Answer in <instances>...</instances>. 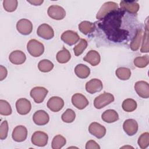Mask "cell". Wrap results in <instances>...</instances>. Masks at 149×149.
<instances>
[{
    "label": "cell",
    "mask_w": 149,
    "mask_h": 149,
    "mask_svg": "<svg viewBox=\"0 0 149 149\" xmlns=\"http://www.w3.org/2000/svg\"><path fill=\"white\" fill-rule=\"evenodd\" d=\"M125 11L118 9L106 15L98 25L106 34L107 38L115 42H120L125 40L129 36V31L121 29L122 19Z\"/></svg>",
    "instance_id": "cell-1"
},
{
    "label": "cell",
    "mask_w": 149,
    "mask_h": 149,
    "mask_svg": "<svg viewBox=\"0 0 149 149\" xmlns=\"http://www.w3.org/2000/svg\"><path fill=\"white\" fill-rule=\"evenodd\" d=\"M27 49L29 53L34 57L41 56L44 51V46L42 43L36 39H31L29 41L27 44Z\"/></svg>",
    "instance_id": "cell-2"
},
{
    "label": "cell",
    "mask_w": 149,
    "mask_h": 149,
    "mask_svg": "<svg viewBox=\"0 0 149 149\" xmlns=\"http://www.w3.org/2000/svg\"><path fill=\"white\" fill-rule=\"evenodd\" d=\"M114 101L113 95L109 93H104L97 96L94 101V107L97 109H101Z\"/></svg>",
    "instance_id": "cell-3"
},
{
    "label": "cell",
    "mask_w": 149,
    "mask_h": 149,
    "mask_svg": "<svg viewBox=\"0 0 149 149\" xmlns=\"http://www.w3.org/2000/svg\"><path fill=\"white\" fill-rule=\"evenodd\" d=\"M118 9V5L114 2H106L100 9L96 15V18L98 20H102L106 15L110 12L116 10Z\"/></svg>",
    "instance_id": "cell-4"
},
{
    "label": "cell",
    "mask_w": 149,
    "mask_h": 149,
    "mask_svg": "<svg viewBox=\"0 0 149 149\" xmlns=\"http://www.w3.org/2000/svg\"><path fill=\"white\" fill-rule=\"evenodd\" d=\"M48 91L43 87H35L30 91V96L33 98L35 102L37 104L41 103L47 95Z\"/></svg>",
    "instance_id": "cell-5"
},
{
    "label": "cell",
    "mask_w": 149,
    "mask_h": 149,
    "mask_svg": "<svg viewBox=\"0 0 149 149\" xmlns=\"http://www.w3.org/2000/svg\"><path fill=\"white\" fill-rule=\"evenodd\" d=\"M48 134L41 131L35 132L31 138V141L33 144L38 147H44L48 143Z\"/></svg>",
    "instance_id": "cell-6"
},
{
    "label": "cell",
    "mask_w": 149,
    "mask_h": 149,
    "mask_svg": "<svg viewBox=\"0 0 149 149\" xmlns=\"http://www.w3.org/2000/svg\"><path fill=\"white\" fill-rule=\"evenodd\" d=\"M47 13L50 17L57 20L63 19L66 16L65 10L59 5L50 6L48 9Z\"/></svg>",
    "instance_id": "cell-7"
},
{
    "label": "cell",
    "mask_w": 149,
    "mask_h": 149,
    "mask_svg": "<svg viewBox=\"0 0 149 149\" xmlns=\"http://www.w3.org/2000/svg\"><path fill=\"white\" fill-rule=\"evenodd\" d=\"M17 30L23 35H29L33 30V24L28 19H22L16 24Z\"/></svg>",
    "instance_id": "cell-8"
},
{
    "label": "cell",
    "mask_w": 149,
    "mask_h": 149,
    "mask_svg": "<svg viewBox=\"0 0 149 149\" xmlns=\"http://www.w3.org/2000/svg\"><path fill=\"white\" fill-rule=\"evenodd\" d=\"M37 34L39 37L45 40H50L54 36L53 29L49 24L46 23L39 26L37 30Z\"/></svg>",
    "instance_id": "cell-9"
},
{
    "label": "cell",
    "mask_w": 149,
    "mask_h": 149,
    "mask_svg": "<svg viewBox=\"0 0 149 149\" xmlns=\"http://www.w3.org/2000/svg\"><path fill=\"white\" fill-rule=\"evenodd\" d=\"M27 136V130L26 127L22 125L16 126L12 134V139L16 142H22L24 141Z\"/></svg>",
    "instance_id": "cell-10"
},
{
    "label": "cell",
    "mask_w": 149,
    "mask_h": 149,
    "mask_svg": "<svg viewBox=\"0 0 149 149\" xmlns=\"http://www.w3.org/2000/svg\"><path fill=\"white\" fill-rule=\"evenodd\" d=\"M61 38L68 45H73L79 41L80 37L76 31L72 30H66L62 34Z\"/></svg>",
    "instance_id": "cell-11"
},
{
    "label": "cell",
    "mask_w": 149,
    "mask_h": 149,
    "mask_svg": "<svg viewBox=\"0 0 149 149\" xmlns=\"http://www.w3.org/2000/svg\"><path fill=\"white\" fill-rule=\"evenodd\" d=\"M16 108L19 114L26 115L29 113L31 109V102L26 98H20L16 102Z\"/></svg>",
    "instance_id": "cell-12"
},
{
    "label": "cell",
    "mask_w": 149,
    "mask_h": 149,
    "mask_svg": "<svg viewBox=\"0 0 149 149\" xmlns=\"http://www.w3.org/2000/svg\"><path fill=\"white\" fill-rule=\"evenodd\" d=\"M106 131V128L97 122H92L88 127L90 133L98 139L102 138L105 135Z\"/></svg>",
    "instance_id": "cell-13"
},
{
    "label": "cell",
    "mask_w": 149,
    "mask_h": 149,
    "mask_svg": "<svg viewBox=\"0 0 149 149\" xmlns=\"http://www.w3.org/2000/svg\"><path fill=\"white\" fill-rule=\"evenodd\" d=\"M64 106V101L59 97L54 96L50 98L47 102V107L52 112H57L61 111Z\"/></svg>",
    "instance_id": "cell-14"
},
{
    "label": "cell",
    "mask_w": 149,
    "mask_h": 149,
    "mask_svg": "<svg viewBox=\"0 0 149 149\" xmlns=\"http://www.w3.org/2000/svg\"><path fill=\"white\" fill-rule=\"evenodd\" d=\"M134 90L139 96L143 98L149 97V85L144 81H138L134 84Z\"/></svg>",
    "instance_id": "cell-15"
},
{
    "label": "cell",
    "mask_w": 149,
    "mask_h": 149,
    "mask_svg": "<svg viewBox=\"0 0 149 149\" xmlns=\"http://www.w3.org/2000/svg\"><path fill=\"white\" fill-rule=\"evenodd\" d=\"M33 120L35 124L43 126L47 124L49 120V115L44 110L37 111L33 116Z\"/></svg>",
    "instance_id": "cell-16"
},
{
    "label": "cell",
    "mask_w": 149,
    "mask_h": 149,
    "mask_svg": "<svg viewBox=\"0 0 149 149\" xmlns=\"http://www.w3.org/2000/svg\"><path fill=\"white\" fill-rule=\"evenodd\" d=\"M72 102V104L79 109H83L89 103L86 97L80 93H76L73 95Z\"/></svg>",
    "instance_id": "cell-17"
},
{
    "label": "cell",
    "mask_w": 149,
    "mask_h": 149,
    "mask_svg": "<svg viewBox=\"0 0 149 149\" xmlns=\"http://www.w3.org/2000/svg\"><path fill=\"white\" fill-rule=\"evenodd\" d=\"M103 84L102 81L98 79H93L86 84V90L90 94H94L102 90Z\"/></svg>",
    "instance_id": "cell-18"
},
{
    "label": "cell",
    "mask_w": 149,
    "mask_h": 149,
    "mask_svg": "<svg viewBox=\"0 0 149 149\" xmlns=\"http://www.w3.org/2000/svg\"><path fill=\"white\" fill-rule=\"evenodd\" d=\"M123 129L128 136H133L138 130V123L133 119H128L123 122Z\"/></svg>",
    "instance_id": "cell-19"
},
{
    "label": "cell",
    "mask_w": 149,
    "mask_h": 149,
    "mask_svg": "<svg viewBox=\"0 0 149 149\" xmlns=\"http://www.w3.org/2000/svg\"><path fill=\"white\" fill-rule=\"evenodd\" d=\"M121 9L132 14H136L139 9V4L136 1H122L120 2Z\"/></svg>",
    "instance_id": "cell-20"
},
{
    "label": "cell",
    "mask_w": 149,
    "mask_h": 149,
    "mask_svg": "<svg viewBox=\"0 0 149 149\" xmlns=\"http://www.w3.org/2000/svg\"><path fill=\"white\" fill-rule=\"evenodd\" d=\"M9 59L10 62L15 65H21L23 64L26 59V56L25 54L20 50H16L12 51L9 56Z\"/></svg>",
    "instance_id": "cell-21"
},
{
    "label": "cell",
    "mask_w": 149,
    "mask_h": 149,
    "mask_svg": "<svg viewBox=\"0 0 149 149\" xmlns=\"http://www.w3.org/2000/svg\"><path fill=\"white\" fill-rule=\"evenodd\" d=\"M83 60L90 63L91 66H95L100 63L101 57L100 54L97 51L95 50H90L83 58Z\"/></svg>",
    "instance_id": "cell-22"
},
{
    "label": "cell",
    "mask_w": 149,
    "mask_h": 149,
    "mask_svg": "<svg viewBox=\"0 0 149 149\" xmlns=\"http://www.w3.org/2000/svg\"><path fill=\"white\" fill-rule=\"evenodd\" d=\"M101 118L107 123H113L119 119V115L116 111L108 109L102 113Z\"/></svg>",
    "instance_id": "cell-23"
},
{
    "label": "cell",
    "mask_w": 149,
    "mask_h": 149,
    "mask_svg": "<svg viewBox=\"0 0 149 149\" xmlns=\"http://www.w3.org/2000/svg\"><path fill=\"white\" fill-rule=\"evenodd\" d=\"M76 75L80 79H86L90 74V68L84 64H78L74 68Z\"/></svg>",
    "instance_id": "cell-24"
},
{
    "label": "cell",
    "mask_w": 149,
    "mask_h": 149,
    "mask_svg": "<svg viewBox=\"0 0 149 149\" xmlns=\"http://www.w3.org/2000/svg\"><path fill=\"white\" fill-rule=\"evenodd\" d=\"M95 29V26L94 23L88 21H83L79 24V30L85 35L94 32Z\"/></svg>",
    "instance_id": "cell-25"
},
{
    "label": "cell",
    "mask_w": 149,
    "mask_h": 149,
    "mask_svg": "<svg viewBox=\"0 0 149 149\" xmlns=\"http://www.w3.org/2000/svg\"><path fill=\"white\" fill-rule=\"evenodd\" d=\"M143 33V30L141 29L137 30L136 34L130 44V47L132 51H137L139 48L142 40Z\"/></svg>",
    "instance_id": "cell-26"
},
{
    "label": "cell",
    "mask_w": 149,
    "mask_h": 149,
    "mask_svg": "<svg viewBox=\"0 0 149 149\" xmlns=\"http://www.w3.org/2000/svg\"><path fill=\"white\" fill-rule=\"evenodd\" d=\"M56 58L59 63H65L69 62V61L70 59L71 55L67 49L63 48L62 50L58 52Z\"/></svg>",
    "instance_id": "cell-27"
},
{
    "label": "cell",
    "mask_w": 149,
    "mask_h": 149,
    "mask_svg": "<svg viewBox=\"0 0 149 149\" xmlns=\"http://www.w3.org/2000/svg\"><path fill=\"white\" fill-rule=\"evenodd\" d=\"M66 139L62 135L58 134L52 139L51 147L53 149H60L66 144Z\"/></svg>",
    "instance_id": "cell-28"
},
{
    "label": "cell",
    "mask_w": 149,
    "mask_h": 149,
    "mask_svg": "<svg viewBox=\"0 0 149 149\" xmlns=\"http://www.w3.org/2000/svg\"><path fill=\"white\" fill-rule=\"evenodd\" d=\"M116 76L122 80H128L131 76V71L127 68L121 67L116 70Z\"/></svg>",
    "instance_id": "cell-29"
},
{
    "label": "cell",
    "mask_w": 149,
    "mask_h": 149,
    "mask_svg": "<svg viewBox=\"0 0 149 149\" xmlns=\"http://www.w3.org/2000/svg\"><path fill=\"white\" fill-rule=\"evenodd\" d=\"M122 107L126 112H133L137 108V102L133 99L127 98L123 101Z\"/></svg>",
    "instance_id": "cell-30"
},
{
    "label": "cell",
    "mask_w": 149,
    "mask_h": 149,
    "mask_svg": "<svg viewBox=\"0 0 149 149\" xmlns=\"http://www.w3.org/2000/svg\"><path fill=\"white\" fill-rule=\"evenodd\" d=\"M54 68L53 63L48 59H42L38 62V68L42 72H49Z\"/></svg>",
    "instance_id": "cell-31"
},
{
    "label": "cell",
    "mask_w": 149,
    "mask_h": 149,
    "mask_svg": "<svg viewBox=\"0 0 149 149\" xmlns=\"http://www.w3.org/2000/svg\"><path fill=\"white\" fill-rule=\"evenodd\" d=\"M134 66L139 68L146 67L149 63V56L148 55L143 56L136 57L133 61Z\"/></svg>",
    "instance_id": "cell-32"
},
{
    "label": "cell",
    "mask_w": 149,
    "mask_h": 149,
    "mask_svg": "<svg viewBox=\"0 0 149 149\" xmlns=\"http://www.w3.org/2000/svg\"><path fill=\"white\" fill-rule=\"evenodd\" d=\"M76 118V113L72 109H67L65 112L63 113L61 116V119L63 122L65 123L73 122Z\"/></svg>",
    "instance_id": "cell-33"
},
{
    "label": "cell",
    "mask_w": 149,
    "mask_h": 149,
    "mask_svg": "<svg viewBox=\"0 0 149 149\" xmlns=\"http://www.w3.org/2000/svg\"><path fill=\"white\" fill-rule=\"evenodd\" d=\"M87 47V41L84 38L80 39L79 42L77 45L73 48V51L74 55L76 56L80 55Z\"/></svg>",
    "instance_id": "cell-34"
},
{
    "label": "cell",
    "mask_w": 149,
    "mask_h": 149,
    "mask_svg": "<svg viewBox=\"0 0 149 149\" xmlns=\"http://www.w3.org/2000/svg\"><path fill=\"white\" fill-rule=\"evenodd\" d=\"M12 113V108L9 103L6 100H0V114L8 116Z\"/></svg>",
    "instance_id": "cell-35"
},
{
    "label": "cell",
    "mask_w": 149,
    "mask_h": 149,
    "mask_svg": "<svg viewBox=\"0 0 149 149\" xmlns=\"http://www.w3.org/2000/svg\"><path fill=\"white\" fill-rule=\"evenodd\" d=\"M18 5L17 0H4L3 1V6L5 10L9 12H14Z\"/></svg>",
    "instance_id": "cell-36"
},
{
    "label": "cell",
    "mask_w": 149,
    "mask_h": 149,
    "mask_svg": "<svg viewBox=\"0 0 149 149\" xmlns=\"http://www.w3.org/2000/svg\"><path fill=\"white\" fill-rule=\"evenodd\" d=\"M137 143L141 149H145L149 145V133L145 132L141 134L139 137Z\"/></svg>",
    "instance_id": "cell-37"
},
{
    "label": "cell",
    "mask_w": 149,
    "mask_h": 149,
    "mask_svg": "<svg viewBox=\"0 0 149 149\" xmlns=\"http://www.w3.org/2000/svg\"><path fill=\"white\" fill-rule=\"evenodd\" d=\"M148 26H147L146 28V31H144V34L143 37V43L140 51L141 52H148Z\"/></svg>",
    "instance_id": "cell-38"
},
{
    "label": "cell",
    "mask_w": 149,
    "mask_h": 149,
    "mask_svg": "<svg viewBox=\"0 0 149 149\" xmlns=\"http://www.w3.org/2000/svg\"><path fill=\"white\" fill-rule=\"evenodd\" d=\"M8 123L6 120H3L0 127V139L4 140L6 138L8 133Z\"/></svg>",
    "instance_id": "cell-39"
},
{
    "label": "cell",
    "mask_w": 149,
    "mask_h": 149,
    "mask_svg": "<svg viewBox=\"0 0 149 149\" xmlns=\"http://www.w3.org/2000/svg\"><path fill=\"white\" fill-rule=\"evenodd\" d=\"M86 149H100V147L95 141L90 140L88 141L86 144Z\"/></svg>",
    "instance_id": "cell-40"
},
{
    "label": "cell",
    "mask_w": 149,
    "mask_h": 149,
    "mask_svg": "<svg viewBox=\"0 0 149 149\" xmlns=\"http://www.w3.org/2000/svg\"><path fill=\"white\" fill-rule=\"evenodd\" d=\"M8 71L5 67L0 65V80L2 81L7 76Z\"/></svg>",
    "instance_id": "cell-41"
},
{
    "label": "cell",
    "mask_w": 149,
    "mask_h": 149,
    "mask_svg": "<svg viewBox=\"0 0 149 149\" xmlns=\"http://www.w3.org/2000/svg\"><path fill=\"white\" fill-rule=\"evenodd\" d=\"M28 2L31 3V5L37 6V5H41L44 1L43 0H33V1H27Z\"/></svg>",
    "instance_id": "cell-42"
},
{
    "label": "cell",
    "mask_w": 149,
    "mask_h": 149,
    "mask_svg": "<svg viewBox=\"0 0 149 149\" xmlns=\"http://www.w3.org/2000/svg\"><path fill=\"white\" fill-rule=\"evenodd\" d=\"M126 147H129V148H133V147H130V146H125V147H122V148H126Z\"/></svg>",
    "instance_id": "cell-43"
}]
</instances>
